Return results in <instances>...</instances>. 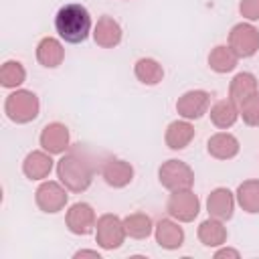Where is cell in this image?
Returning <instances> with one entry per match:
<instances>
[{
    "label": "cell",
    "mask_w": 259,
    "mask_h": 259,
    "mask_svg": "<svg viewBox=\"0 0 259 259\" xmlns=\"http://www.w3.org/2000/svg\"><path fill=\"white\" fill-rule=\"evenodd\" d=\"M158 180L170 192L186 190V188H192V184H194V172L182 160H166L158 168Z\"/></svg>",
    "instance_id": "cell-5"
},
{
    "label": "cell",
    "mask_w": 259,
    "mask_h": 259,
    "mask_svg": "<svg viewBox=\"0 0 259 259\" xmlns=\"http://www.w3.org/2000/svg\"><path fill=\"white\" fill-rule=\"evenodd\" d=\"M101 176L111 188H125L134 180V166L121 158H107L101 166Z\"/></svg>",
    "instance_id": "cell-11"
},
{
    "label": "cell",
    "mask_w": 259,
    "mask_h": 259,
    "mask_svg": "<svg viewBox=\"0 0 259 259\" xmlns=\"http://www.w3.org/2000/svg\"><path fill=\"white\" fill-rule=\"evenodd\" d=\"M65 59V49L59 38L45 36L36 45V61L47 69H57Z\"/></svg>",
    "instance_id": "cell-18"
},
{
    "label": "cell",
    "mask_w": 259,
    "mask_h": 259,
    "mask_svg": "<svg viewBox=\"0 0 259 259\" xmlns=\"http://www.w3.org/2000/svg\"><path fill=\"white\" fill-rule=\"evenodd\" d=\"M210 121L219 127V130H229L235 125L237 117H239V105L231 99H221L210 107Z\"/></svg>",
    "instance_id": "cell-22"
},
{
    "label": "cell",
    "mask_w": 259,
    "mask_h": 259,
    "mask_svg": "<svg viewBox=\"0 0 259 259\" xmlns=\"http://www.w3.org/2000/svg\"><path fill=\"white\" fill-rule=\"evenodd\" d=\"M38 109H40L38 97L28 89H16L4 101V113L14 123H28L36 119Z\"/></svg>",
    "instance_id": "cell-3"
},
{
    "label": "cell",
    "mask_w": 259,
    "mask_h": 259,
    "mask_svg": "<svg viewBox=\"0 0 259 259\" xmlns=\"http://www.w3.org/2000/svg\"><path fill=\"white\" fill-rule=\"evenodd\" d=\"M123 229L132 239H148L154 231V223L146 212H132L123 217Z\"/></svg>",
    "instance_id": "cell-26"
},
{
    "label": "cell",
    "mask_w": 259,
    "mask_h": 259,
    "mask_svg": "<svg viewBox=\"0 0 259 259\" xmlns=\"http://www.w3.org/2000/svg\"><path fill=\"white\" fill-rule=\"evenodd\" d=\"M134 75H136V79H138L140 83L154 87V85H158V83L164 79V69H162V65H160L156 59L142 57V59H138L136 65H134Z\"/></svg>",
    "instance_id": "cell-23"
},
{
    "label": "cell",
    "mask_w": 259,
    "mask_h": 259,
    "mask_svg": "<svg viewBox=\"0 0 259 259\" xmlns=\"http://www.w3.org/2000/svg\"><path fill=\"white\" fill-rule=\"evenodd\" d=\"M239 63V57L235 55V51L229 45H217L210 53H208V67L214 73H231Z\"/></svg>",
    "instance_id": "cell-24"
},
{
    "label": "cell",
    "mask_w": 259,
    "mask_h": 259,
    "mask_svg": "<svg viewBox=\"0 0 259 259\" xmlns=\"http://www.w3.org/2000/svg\"><path fill=\"white\" fill-rule=\"evenodd\" d=\"M214 257H217V259H219V257H233V259H239L241 253H239L237 249H219V251L214 253Z\"/></svg>",
    "instance_id": "cell-30"
},
{
    "label": "cell",
    "mask_w": 259,
    "mask_h": 259,
    "mask_svg": "<svg viewBox=\"0 0 259 259\" xmlns=\"http://www.w3.org/2000/svg\"><path fill=\"white\" fill-rule=\"evenodd\" d=\"M259 91L257 87V77L249 71H243V73H237L231 83H229V99L235 101L237 105H241L245 99H249L251 95H255Z\"/></svg>",
    "instance_id": "cell-20"
},
{
    "label": "cell",
    "mask_w": 259,
    "mask_h": 259,
    "mask_svg": "<svg viewBox=\"0 0 259 259\" xmlns=\"http://www.w3.org/2000/svg\"><path fill=\"white\" fill-rule=\"evenodd\" d=\"M69 130L65 123H59V121H53V123H47L40 132V146L42 150H47L49 154H65L69 150Z\"/></svg>",
    "instance_id": "cell-12"
},
{
    "label": "cell",
    "mask_w": 259,
    "mask_h": 259,
    "mask_svg": "<svg viewBox=\"0 0 259 259\" xmlns=\"http://www.w3.org/2000/svg\"><path fill=\"white\" fill-rule=\"evenodd\" d=\"M26 79V71L22 67V63L18 61H6L0 67V85L6 89H16L18 85H22Z\"/></svg>",
    "instance_id": "cell-27"
},
{
    "label": "cell",
    "mask_w": 259,
    "mask_h": 259,
    "mask_svg": "<svg viewBox=\"0 0 259 259\" xmlns=\"http://www.w3.org/2000/svg\"><path fill=\"white\" fill-rule=\"evenodd\" d=\"M196 235L204 247H221L227 241V227L223 225V221L208 217L206 221H202L198 225Z\"/></svg>",
    "instance_id": "cell-21"
},
{
    "label": "cell",
    "mask_w": 259,
    "mask_h": 259,
    "mask_svg": "<svg viewBox=\"0 0 259 259\" xmlns=\"http://www.w3.org/2000/svg\"><path fill=\"white\" fill-rule=\"evenodd\" d=\"M194 138V125L188 119H176L172 123H168L166 134H164V142L170 150H184Z\"/></svg>",
    "instance_id": "cell-19"
},
{
    "label": "cell",
    "mask_w": 259,
    "mask_h": 259,
    "mask_svg": "<svg viewBox=\"0 0 259 259\" xmlns=\"http://www.w3.org/2000/svg\"><path fill=\"white\" fill-rule=\"evenodd\" d=\"M239 115L243 117V121L247 125H251V127L259 125V91L239 105Z\"/></svg>",
    "instance_id": "cell-28"
},
{
    "label": "cell",
    "mask_w": 259,
    "mask_h": 259,
    "mask_svg": "<svg viewBox=\"0 0 259 259\" xmlns=\"http://www.w3.org/2000/svg\"><path fill=\"white\" fill-rule=\"evenodd\" d=\"M210 105V93L204 89H190L182 93L176 101V111L182 119H198L208 111Z\"/></svg>",
    "instance_id": "cell-9"
},
{
    "label": "cell",
    "mask_w": 259,
    "mask_h": 259,
    "mask_svg": "<svg viewBox=\"0 0 259 259\" xmlns=\"http://www.w3.org/2000/svg\"><path fill=\"white\" fill-rule=\"evenodd\" d=\"M55 28L65 42H83L91 32V16L83 4H65L55 16Z\"/></svg>",
    "instance_id": "cell-2"
},
{
    "label": "cell",
    "mask_w": 259,
    "mask_h": 259,
    "mask_svg": "<svg viewBox=\"0 0 259 259\" xmlns=\"http://www.w3.org/2000/svg\"><path fill=\"white\" fill-rule=\"evenodd\" d=\"M235 194L229 190V188H214L208 198H206V210H208V217L212 219H219V221H229L233 217V210H235Z\"/></svg>",
    "instance_id": "cell-14"
},
{
    "label": "cell",
    "mask_w": 259,
    "mask_h": 259,
    "mask_svg": "<svg viewBox=\"0 0 259 259\" xmlns=\"http://www.w3.org/2000/svg\"><path fill=\"white\" fill-rule=\"evenodd\" d=\"M154 237H156V243L162 249H168V251H174V249L182 247V243H184V231H182V227L178 223L170 221V219H162L154 227Z\"/></svg>",
    "instance_id": "cell-17"
},
{
    "label": "cell",
    "mask_w": 259,
    "mask_h": 259,
    "mask_svg": "<svg viewBox=\"0 0 259 259\" xmlns=\"http://www.w3.org/2000/svg\"><path fill=\"white\" fill-rule=\"evenodd\" d=\"M235 198L249 214H259V180H245L237 186Z\"/></svg>",
    "instance_id": "cell-25"
},
{
    "label": "cell",
    "mask_w": 259,
    "mask_h": 259,
    "mask_svg": "<svg viewBox=\"0 0 259 259\" xmlns=\"http://www.w3.org/2000/svg\"><path fill=\"white\" fill-rule=\"evenodd\" d=\"M67 200H69L67 186H65L61 180H59V182H55V180H45V182L36 188V192H34V202H36V206H38L42 212H49V214H55V212L63 210L65 204H67Z\"/></svg>",
    "instance_id": "cell-7"
},
{
    "label": "cell",
    "mask_w": 259,
    "mask_h": 259,
    "mask_svg": "<svg viewBox=\"0 0 259 259\" xmlns=\"http://www.w3.org/2000/svg\"><path fill=\"white\" fill-rule=\"evenodd\" d=\"M53 154H49L47 150H34L30 154H26L24 162H22V172L26 178L30 180H45L51 170H53Z\"/></svg>",
    "instance_id": "cell-16"
},
{
    "label": "cell",
    "mask_w": 259,
    "mask_h": 259,
    "mask_svg": "<svg viewBox=\"0 0 259 259\" xmlns=\"http://www.w3.org/2000/svg\"><path fill=\"white\" fill-rule=\"evenodd\" d=\"M121 26L113 16H99L97 24L93 26V40L97 42V47L101 49H113L121 42Z\"/></svg>",
    "instance_id": "cell-13"
},
{
    "label": "cell",
    "mask_w": 259,
    "mask_h": 259,
    "mask_svg": "<svg viewBox=\"0 0 259 259\" xmlns=\"http://www.w3.org/2000/svg\"><path fill=\"white\" fill-rule=\"evenodd\" d=\"M166 210L178 223H192L196 214L200 212V200L190 188L174 190L166 202Z\"/></svg>",
    "instance_id": "cell-6"
},
{
    "label": "cell",
    "mask_w": 259,
    "mask_h": 259,
    "mask_svg": "<svg viewBox=\"0 0 259 259\" xmlns=\"http://www.w3.org/2000/svg\"><path fill=\"white\" fill-rule=\"evenodd\" d=\"M95 210L91 204L87 202H75L69 206L67 214H65V225L73 235H89L95 231Z\"/></svg>",
    "instance_id": "cell-10"
},
{
    "label": "cell",
    "mask_w": 259,
    "mask_h": 259,
    "mask_svg": "<svg viewBox=\"0 0 259 259\" xmlns=\"http://www.w3.org/2000/svg\"><path fill=\"white\" fill-rule=\"evenodd\" d=\"M125 229H123V219H119L117 214L105 212L97 219L95 223V241L101 249L105 251H113L119 249L125 241Z\"/></svg>",
    "instance_id": "cell-4"
},
{
    "label": "cell",
    "mask_w": 259,
    "mask_h": 259,
    "mask_svg": "<svg viewBox=\"0 0 259 259\" xmlns=\"http://www.w3.org/2000/svg\"><path fill=\"white\" fill-rule=\"evenodd\" d=\"M239 12L249 22L259 20V0H241L239 2Z\"/></svg>",
    "instance_id": "cell-29"
},
{
    "label": "cell",
    "mask_w": 259,
    "mask_h": 259,
    "mask_svg": "<svg viewBox=\"0 0 259 259\" xmlns=\"http://www.w3.org/2000/svg\"><path fill=\"white\" fill-rule=\"evenodd\" d=\"M229 47L239 59H249L259 51V30L251 22H239L229 32Z\"/></svg>",
    "instance_id": "cell-8"
},
{
    "label": "cell",
    "mask_w": 259,
    "mask_h": 259,
    "mask_svg": "<svg viewBox=\"0 0 259 259\" xmlns=\"http://www.w3.org/2000/svg\"><path fill=\"white\" fill-rule=\"evenodd\" d=\"M57 176L67 186V190L83 192L91 186L93 166L81 150H71L63 154V158L57 162Z\"/></svg>",
    "instance_id": "cell-1"
},
{
    "label": "cell",
    "mask_w": 259,
    "mask_h": 259,
    "mask_svg": "<svg viewBox=\"0 0 259 259\" xmlns=\"http://www.w3.org/2000/svg\"><path fill=\"white\" fill-rule=\"evenodd\" d=\"M206 150L217 160H231V158H235L239 154L241 144H239V140L233 134H229V132H217V134H212L208 138Z\"/></svg>",
    "instance_id": "cell-15"
},
{
    "label": "cell",
    "mask_w": 259,
    "mask_h": 259,
    "mask_svg": "<svg viewBox=\"0 0 259 259\" xmlns=\"http://www.w3.org/2000/svg\"><path fill=\"white\" fill-rule=\"evenodd\" d=\"M75 257H77V259H79V257H95V259H99L101 255H99V251H93V249H81V251L75 253Z\"/></svg>",
    "instance_id": "cell-31"
}]
</instances>
